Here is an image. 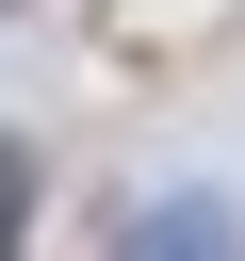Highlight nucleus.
I'll return each mask as SVG.
<instances>
[{
    "label": "nucleus",
    "instance_id": "1",
    "mask_svg": "<svg viewBox=\"0 0 245 261\" xmlns=\"http://www.w3.org/2000/svg\"><path fill=\"white\" fill-rule=\"evenodd\" d=\"M114 261H245V196L229 179H147L114 212Z\"/></svg>",
    "mask_w": 245,
    "mask_h": 261
},
{
    "label": "nucleus",
    "instance_id": "2",
    "mask_svg": "<svg viewBox=\"0 0 245 261\" xmlns=\"http://www.w3.org/2000/svg\"><path fill=\"white\" fill-rule=\"evenodd\" d=\"M0 16H16V0H0Z\"/></svg>",
    "mask_w": 245,
    "mask_h": 261
}]
</instances>
